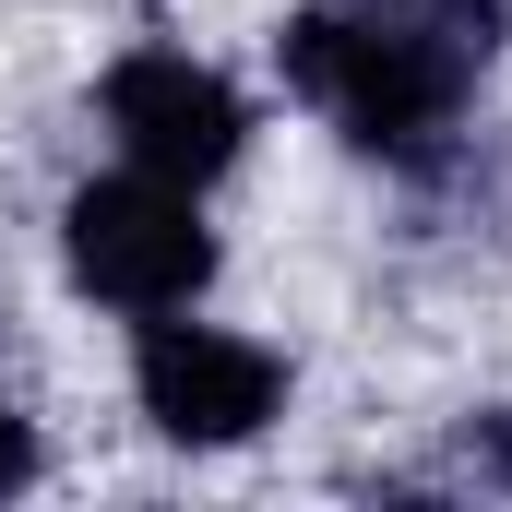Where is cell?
<instances>
[{"instance_id":"cell-1","label":"cell","mask_w":512,"mask_h":512,"mask_svg":"<svg viewBox=\"0 0 512 512\" xmlns=\"http://www.w3.org/2000/svg\"><path fill=\"white\" fill-rule=\"evenodd\" d=\"M274 60H286V84H298L310 108H334L358 143H429V131L453 120V96H465V48H441V36L405 24L393 0L382 12H346V0L298 12V24L274 36Z\"/></svg>"},{"instance_id":"cell-5","label":"cell","mask_w":512,"mask_h":512,"mask_svg":"<svg viewBox=\"0 0 512 512\" xmlns=\"http://www.w3.org/2000/svg\"><path fill=\"white\" fill-rule=\"evenodd\" d=\"M24 477H36V441H24V417L0 405V489H24Z\"/></svg>"},{"instance_id":"cell-3","label":"cell","mask_w":512,"mask_h":512,"mask_svg":"<svg viewBox=\"0 0 512 512\" xmlns=\"http://www.w3.org/2000/svg\"><path fill=\"white\" fill-rule=\"evenodd\" d=\"M108 131L131 143V167H155V179H215V167L239 155V96H227L203 60L143 48V60L108 72Z\"/></svg>"},{"instance_id":"cell-4","label":"cell","mask_w":512,"mask_h":512,"mask_svg":"<svg viewBox=\"0 0 512 512\" xmlns=\"http://www.w3.org/2000/svg\"><path fill=\"white\" fill-rule=\"evenodd\" d=\"M143 417L167 441H251L274 417V358L203 322H155L143 334Z\"/></svg>"},{"instance_id":"cell-2","label":"cell","mask_w":512,"mask_h":512,"mask_svg":"<svg viewBox=\"0 0 512 512\" xmlns=\"http://www.w3.org/2000/svg\"><path fill=\"white\" fill-rule=\"evenodd\" d=\"M72 274L96 286V298H120V310H179L203 274H215V239L191 227V203H179V179H96V191H72Z\"/></svg>"},{"instance_id":"cell-6","label":"cell","mask_w":512,"mask_h":512,"mask_svg":"<svg viewBox=\"0 0 512 512\" xmlns=\"http://www.w3.org/2000/svg\"><path fill=\"white\" fill-rule=\"evenodd\" d=\"M477 453H489V477H501V489H512V405H501V417H489V429H477Z\"/></svg>"}]
</instances>
